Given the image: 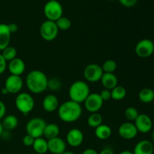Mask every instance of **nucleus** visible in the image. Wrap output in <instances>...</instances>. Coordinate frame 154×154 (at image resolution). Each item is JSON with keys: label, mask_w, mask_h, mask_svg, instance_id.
I'll return each mask as SVG.
<instances>
[{"label": "nucleus", "mask_w": 154, "mask_h": 154, "mask_svg": "<svg viewBox=\"0 0 154 154\" xmlns=\"http://www.w3.org/2000/svg\"><path fill=\"white\" fill-rule=\"evenodd\" d=\"M82 114L81 104L68 100L63 102L58 108V116L62 121L65 123H74L80 119Z\"/></svg>", "instance_id": "nucleus-1"}, {"label": "nucleus", "mask_w": 154, "mask_h": 154, "mask_svg": "<svg viewBox=\"0 0 154 154\" xmlns=\"http://www.w3.org/2000/svg\"><path fill=\"white\" fill-rule=\"evenodd\" d=\"M26 84L30 92L39 94L48 89V78L45 72L40 70H32L26 78Z\"/></svg>", "instance_id": "nucleus-2"}, {"label": "nucleus", "mask_w": 154, "mask_h": 154, "mask_svg": "<svg viewBox=\"0 0 154 154\" xmlns=\"http://www.w3.org/2000/svg\"><path fill=\"white\" fill-rule=\"evenodd\" d=\"M90 93V87L85 81H77L72 83L69 90L70 100L78 104L84 103Z\"/></svg>", "instance_id": "nucleus-3"}, {"label": "nucleus", "mask_w": 154, "mask_h": 154, "mask_svg": "<svg viewBox=\"0 0 154 154\" xmlns=\"http://www.w3.org/2000/svg\"><path fill=\"white\" fill-rule=\"evenodd\" d=\"M15 106L21 114L27 115L34 108L35 100L29 93H19L15 99Z\"/></svg>", "instance_id": "nucleus-4"}, {"label": "nucleus", "mask_w": 154, "mask_h": 154, "mask_svg": "<svg viewBox=\"0 0 154 154\" xmlns=\"http://www.w3.org/2000/svg\"><path fill=\"white\" fill-rule=\"evenodd\" d=\"M47 123L44 119L41 117H34L27 122L26 125V134L32 136L34 138L43 136L44 130Z\"/></svg>", "instance_id": "nucleus-5"}, {"label": "nucleus", "mask_w": 154, "mask_h": 154, "mask_svg": "<svg viewBox=\"0 0 154 154\" xmlns=\"http://www.w3.org/2000/svg\"><path fill=\"white\" fill-rule=\"evenodd\" d=\"M44 14L48 20L56 22L57 20L63 17V6L57 0L48 1L44 7Z\"/></svg>", "instance_id": "nucleus-6"}, {"label": "nucleus", "mask_w": 154, "mask_h": 154, "mask_svg": "<svg viewBox=\"0 0 154 154\" xmlns=\"http://www.w3.org/2000/svg\"><path fill=\"white\" fill-rule=\"evenodd\" d=\"M59 29L55 22L45 20L42 23L40 27L41 37L46 42H52L58 35Z\"/></svg>", "instance_id": "nucleus-7"}, {"label": "nucleus", "mask_w": 154, "mask_h": 154, "mask_svg": "<svg viewBox=\"0 0 154 154\" xmlns=\"http://www.w3.org/2000/svg\"><path fill=\"white\" fill-rule=\"evenodd\" d=\"M104 72L102 66L96 63L87 65L84 70V76L87 81L91 83L98 82L101 80Z\"/></svg>", "instance_id": "nucleus-8"}, {"label": "nucleus", "mask_w": 154, "mask_h": 154, "mask_svg": "<svg viewBox=\"0 0 154 154\" xmlns=\"http://www.w3.org/2000/svg\"><path fill=\"white\" fill-rule=\"evenodd\" d=\"M135 52L136 55L141 58H147L153 54L154 43L150 39H142L137 43Z\"/></svg>", "instance_id": "nucleus-9"}, {"label": "nucleus", "mask_w": 154, "mask_h": 154, "mask_svg": "<svg viewBox=\"0 0 154 154\" xmlns=\"http://www.w3.org/2000/svg\"><path fill=\"white\" fill-rule=\"evenodd\" d=\"M84 107L89 112L97 113L103 106L104 101L101 98L99 93H90L86 100L84 101Z\"/></svg>", "instance_id": "nucleus-10"}, {"label": "nucleus", "mask_w": 154, "mask_h": 154, "mask_svg": "<svg viewBox=\"0 0 154 154\" xmlns=\"http://www.w3.org/2000/svg\"><path fill=\"white\" fill-rule=\"evenodd\" d=\"M23 87V81L20 76L9 75L5 82V88L8 90V93L16 94L18 93Z\"/></svg>", "instance_id": "nucleus-11"}, {"label": "nucleus", "mask_w": 154, "mask_h": 154, "mask_svg": "<svg viewBox=\"0 0 154 154\" xmlns=\"http://www.w3.org/2000/svg\"><path fill=\"white\" fill-rule=\"evenodd\" d=\"M134 124L138 132L143 134L148 133L153 127V121L151 118L145 114H139L136 120L134 121Z\"/></svg>", "instance_id": "nucleus-12"}, {"label": "nucleus", "mask_w": 154, "mask_h": 154, "mask_svg": "<svg viewBox=\"0 0 154 154\" xmlns=\"http://www.w3.org/2000/svg\"><path fill=\"white\" fill-rule=\"evenodd\" d=\"M138 132L135 124L132 122H126L122 123L118 129V134L123 139H134L138 135Z\"/></svg>", "instance_id": "nucleus-13"}, {"label": "nucleus", "mask_w": 154, "mask_h": 154, "mask_svg": "<svg viewBox=\"0 0 154 154\" xmlns=\"http://www.w3.org/2000/svg\"><path fill=\"white\" fill-rule=\"evenodd\" d=\"M84 139V135L82 131L79 129H70L66 135V142L72 147H78L81 145Z\"/></svg>", "instance_id": "nucleus-14"}, {"label": "nucleus", "mask_w": 154, "mask_h": 154, "mask_svg": "<svg viewBox=\"0 0 154 154\" xmlns=\"http://www.w3.org/2000/svg\"><path fill=\"white\" fill-rule=\"evenodd\" d=\"M48 151L52 154H63L66 150V143L59 137L48 140Z\"/></svg>", "instance_id": "nucleus-15"}, {"label": "nucleus", "mask_w": 154, "mask_h": 154, "mask_svg": "<svg viewBox=\"0 0 154 154\" xmlns=\"http://www.w3.org/2000/svg\"><path fill=\"white\" fill-rule=\"evenodd\" d=\"M7 69H8L11 75L20 76L25 72L26 64L22 59L16 57L15 59L12 60L11 61L8 62Z\"/></svg>", "instance_id": "nucleus-16"}, {"label": "nucleus", "mask_w": 154, "mask_h": 154, "mask_svg": "<svg viewBox=\"0 0 154 154\" xmlns=\"http://www.w3.org/2000/svg\"><path fill=\"white\" fill-rule=\"evenodd\" d=\"M43 109L47 112H54L59 108V100L56 96L49 94L45 96L42 102Z\"/></svg>", "instance_id": "nucleus-17"}, {"label": "nucleus", "mask_w": 154, "mask_h": 154, "mask_svg": "<svg viewBox=\"0 0 154 154\" xmlns=\"http://www.w3.org/2000/svg\"><path fill=\"white\" fill-rule=\"evenodd\" d=\"M11 33L9 31L8 24L0 23V51H2L9 46Z\"/></svg>", "instance_id": "nucleus-18"}, {"label": "nucleus", "mask_w": 154, "mask_h": 154, "mask_svg": "<svg viewBox=\"0 0 154 154\" xmlns=\"http://www.w3.org/2000/svg\"><path fill=\"white\" fill-rule=\"evenodd\" d=\"M154 147L151 142L147 140L139 141L134 147V154H153Z\"/></svg>", "instance_id": "nucleus-19"}, {"label": "nucleus", "mask_w": 154, "mask_h": 154, "mask_svg": "<svg viewBox=\"0 0 154 154\" xmlns=\"http://www.w3.org/2000/svg\"><path fill=\"white\" fill-rule=\"evenodd\" d=\"M100 81L105 89L109 90H113L118 84L117 76L114 73H104Z\"/></svg>", "instance_id": "nucleus-20"}, {"label": "nucleus", "mask_w": 154, "mask_h": 154, "mask_svg": "<svg viewBox=\"0 0 154 154\" xmlns=\"http://www.w3.org/2000/svg\"><path fill=\"white\" fill-rule=\"evenodd\" d=\"M60 132V129L58 125L56 123H48L45 128L43 136L46 140H50L59 137Z\"/></svg>", "instance_id": "nucleus-21"}, {"label": "nucleus", "mask_w": 154, "mask_h": 154, "mask_svg": "<svg viewBox=\"0 0 154 154\" xmlns=\"http://www.w3.org/2000/svg\"><path fill=\"white\" fill-rule=\"evenodd\" d=\"M112 131H111V127L106 124H101L100 126L96 128L95 130V135L96 138H99V140H107L111 136Z\"/></svg>", "instance_id": "nucleus-22"}, {"label": "nucleus", "mask_w": 154, "mask_h": 154, "mask_svg": "<svg viewBox=\"0 0 154 154\" xmlns=\"http://www.w3.org/2000/svg\"><path fill=\"white\" fill-rule=\"evenodd\" d=\"M32 148L38 154H45L48 151V140L42 137L35 138L32 144Z\"/></svg>", "instance_id": "nucleus-23"}, {"label": "nucleus", "mask_w": 154, "mask_h": 154, "mask_svg": "<svg viewBox=\"0 0 154 154\" xmlns=\"http://www.w3.org/2000/svg\"><path fill=\"white\" fill-rule=\"evenodd\" d=\"M18 118L14 115H8L3 118L2 124L3 129L7 131H11L14 129L18 126Z\"/></svg>", "instance_id": "nucleus-24"}, {"label": "nucleus", "mask_w": 154, "mask_h": 154, "mask_svg": "<svg viewBox=\"0 0 154 154\" xmlns=\"http://www.w3.org/2000/svg\"><path fill=\"white\" fill-rule=\"evenodd\" d=\"M138 99L143 103H151L154 99V91L150 88L142 89L138 93Z\"/></svg>", "instance_id": "nucleus-25"}, {"label": "nucleus", "mask_w": 154, "mask_h": 154, "mask_svg": "<svg viewBox=\"0 0 154 154\" xmlns=\"http://www.w3.org/2000/svg\"><path fill=\"white\" fill-rule=\"evenodd\" d=\"M111 99L116 101H120L124 99L126 96V90L123 86L117 85L111 90Z\"/></svg>", "instance_id": "nucleus-26"}, {"label": "nucleus", "mask_w": 154, "mask_h": 154, "mask_svg": "<svg viewBox=\"0 0 154 154\" xmlns=\"http://www.w3.org/2000/svg\"><path fill=\"white\" fill-rule=\"evenodd\" d=\"M102 116L99 113H92L87 118V124L91 128H97L102 124Z\"/></svg>", "instance_id": "nucleus-27"}, {"label": "nucleus", "mask_w": 154, "mask_h": 154, "mask_svg": "<svg viewBox=\"0 0 154 154\" xmlns=\"http://www.w3.org/2000/svg\"><path fill=\"white\" fill-rule=\"evenodd\" d=\"M17 54V50L14 47L10 46V45L7 47L5 49L3 50L2 52V55L7 62H10L16 58Z\"/></svg>", "instance_id": "nucleus-28"}, {"label": "nucleus", "mask_w": 154, "mask_h": 154, "mask_svg": "<svg viewBox=\"0 0 154 154\" xmlns=\"http://www.w3.org/2000/svg\"><path fill=\"white\" fill-rule=\"evenodd\" d=\"M56 24L57 26V28L59 30H63V31H66L69 29L72 26V21L69 18L66 17H61L59 20L56 21Z\"/></svg>", "instance_id": "nucleus-29"}, {"label": "nucleus", "mask_w": 154, "mask_h": 154, "mask_svg": "<svg viewBox=\"0 0 154 154\" xmlns=\"http://www.w3.org/2000/svg\"><path fill=\"white\" fill-rule=\"evenodd\" d=\"M117 65L113 60H108L102 64V69L104 73H114L116 71Z\"/></svg>", "instance_id": "nucleus-30"}, {"label": "nucleus", "mask_w": 154, "mask_h": 154, "mask_svg": "<svg viewBox=\"0 0 154 154\" xmlns=\"http://www.w3.org/2000/svg\"><path fill=\"white\" fill-rule=\"evenodd\" d=\"M138 115H139L138 111L134 107H129L125 110L124 116L129 120V122L135 121Z\"/></svg>", "instance_id": "nucleus-31"}, {"label": "nucleus", "mask_w": 154, "mask_h": 154, "mask_svg": "<svg viewBox=\"0 0 154 154\" xmlns=\"http://www.w3.org/2000/svg\"><path fill=\"white\" fill-rule=\"evenodd\" d=\"M60 87H61V83L57 78H53L50 81L48 80V88H50L51 90H54V91L58 90L60 88Z\"/></svg>", "instance_id": "nucleus-32"}, {"label": "nucleus", "mask_w": 154, "mask_h": 154, "mask_svg": "<svg viewBox=\"0 0 154 154\" xmlns=\"http://www.w3.org/2000/svg\"><path fill=\"white\" fill-rule=\"evenodd\" d=\"M35 139V138H33L32 136L26 134V135L23 137V144L26 147H32V144L33 143H34Z\"/></svg>", "instance_id": "nucleus-33"}, {"label": "nucleus", "mask_w": 154, "mask_h": 154, "mask_svg": "<svg viewBox=\"0 0 154 154\" xmlns=\"http://www.w3.org/2000/svg\"><path fill=\"white\" fill-rule=\"evenodd\" d=\"M7 61L4 59L2 54H0V75L4 73L5 70L7 69Z\"/></svg>", "instance_id": "nucleus-34"}, {"label": "nucleus", "mask_w": 154, "mask_h": 154, "mask_svg": "<svg viewBox=\"0 0 154 154\" xmlns=\"http://www.w3.org/2000/svg\"><path fill=\"white\" fill-rule=\"evenodd\" d=\"M137 1H138V0H119L120 4L126 8L133 7V6L135 5V4L137 3Z\"/></svg>", "instance_id": "nucleus-35"}, {"label": "nucleus", "mask_w": 154, "mask_h": 154, "mask_svg": "<svg viewBox=\"0 0 154 154\" xmlns=\"http://www.w3.org/2000/svg\"><path fill=\"white\" fill-rule=\"evenodd\" d=\"M99 95H100L101 98H102V99L104 101V102L107 100H109V99L111 98V90H106V89L102 90V91L99 93Z\"/></svg>", "instance_id": "nucleus-36"}, {"label": "nucleus", "mask_w": 154, "mask_h": 154, "mask_svg": "<svg viewBox=\"0 0 154 154\" xmlns=\"http://www.w3.org/2000/svg\"><path fill=\"white\" fill-rule=\"evenodd\" d=\"M6 114V106L2 101H0V120L5 117Z\"/></svg>", "instance_id": "nucleus-37"}, {"label": "nucleus", "mask_w": 154, "mask_h": 154, "mask_svg": "<svg viewBox=\"0 0 154 154\" xmlns=\"http://www.w3.org/2000/svg\"><path fill=\"white\" fill-rule=\"evenodd\" d=\"M8 29H9V31L11 32V33H15L16 32H17L18 30V26L17 25L16 23H10V24H8Z\"/></svg>", "instance_id": "nucleus-38"}, {"label": "nucleus", "mask_w": 154, "mask_h": 154, "mask_svg": "<svg viewBox=\"0 0 154 154\" xmlns=\"http://www.w3.org/2000/svg\"><path fill=\"white\" fill-rule=\"evenodd\" d=\"M81 154H99L98 152L96 151V150L93 148H88V149H86L85 150H84Z\"/></svg>", "instance_id": "nucleus-39"}, {"label": "nucleus", "mask_w": 154, "mask_h": 154, "mask_svg": "<svg viewBox=\"0 0 154 154\" xmlns=\"http://www.w3.org/2000/svg\"><path fill=\"white\" fill-rule=\"evenodd\" d=\"M99 154H114L112 150L109 148H105L104 150H102Z\"/></svg>", "instance_id": "nucleus-40"}, {"label": "nucleus", "mask_w": 154, "mask_h": 154, "mask_svg": "<svg viewBox=\"0 0 154 154\" xmlns=\"http://www.w3.org/2000/svg\"><path fill=\"white\" fill-rule=\"evenodd\" d=\"M119 154H134L133 152L129 151V150H123V151H121Z\"/></svg>", "instance_id": "nucleus-41"}, {"label": "nucleus", "mask_w": 154, "mask_h": 154, "mask_svg": "<svg viewBox=\"0 0 154 154\" xmlns=\"http://www.w3.org/2000/svg\"><path fill=\"white\" fill-rule=\"evenodd\" d=\"M1 93H2V94H3V95H8V94H9L8 92V90H6V89L5 88V87H4V88L2 89Z\"/></svg>", "instance_id": "nucleus-42"}, {"label": "nucleus", "mask_w": 154, "mask_h": 154, "mask_svg": "<svg viewBox=\"0 0 154 154\" xmlns=\"http://www.w3.org/2000/svg\"><path fill=\"white\" fill-rule=\"evenodd\" d=\"M3 132H4V129H3L2 124V123H1V122H0V136H1V135H2Z\"/></svg>", "instance_id": "nucleus-43"}, {"label": "nucleus", "mask_w": 154, "mask_h": 154, "mask_svg": "<svg viewBox=\"0 0 154 154\" xmlns=\"http://www.w3.org/2000/svg\"><path fill=\"white\" fill-rule=\"evenodd\" d=\"M63 154H75V153H73V152H72V151H65L64 153H63Z\"/></svg>", "instance_id": "nucleus-44"}, {"label": "nucleus", "mask_w": 154, "mask_h": 154, "mask_svg": "<svg viewBox=\"0 0 154 154\" xmlns=\"http://www.w3.org/2000/svg\"><path fill=\"white\" fill-rule=\"evenodd\" d=\"M152 138H153V140L154 141V129L153 130V132H152Z\"/></svg>", "instance_id": "nucleus-45"}, {"label": "nucleus", "mask_w": 154, "mask_h": 154, "mask_svg": "<svg viewBox=\"0 0 154 154\" xmlns=\"http://www.w3.org/2000/svg\"><path fill=\"white\" fill-rule=\"evenodd\" d=\"M48 1H51V0H48Z\"/></svg>", "instance_id": "nucleus-46"}, {"label": "nucleus", "mask_w": 154, "mask_h": 154, "mask_svg": "<svg viewBox=\"0 0 154 154\" xmlns=\"http://www.w3.org/2000/svg\"><path fill=\"white\" fill-rule=\"evenodd\" d=\"M153 154H154V149H153Z\"/></svg>", "instance_id": "nucleus-47"}, {"label": "nucleus", "mask_w": 154, "mask_h": 154, "mask_svg": "<svg viewBox=\"0 0 154 154\" xmlns=\"http://www.w3.org/2000/svg\"><path fill=\"white\" fill-rule=\"evenodd\" d=\"M153 103H154V99H153Z\"/></svg>", "instance_id": "nucleus-48"}, {"label": "nucleus", "mask_w": 154, "mask_h": 154, "mask_svg": "<svg viewBox=\"0 0 154 154\" xmlns=\"http://www.w3.org/2000/svg\"><path fill=\"white\" fill-rule=\"evenodd\" d=\"M109 1H111V0H109Z\"/></svg>", "instance_id": "nucleus-49"}]
</instances>
